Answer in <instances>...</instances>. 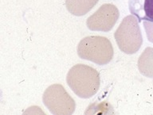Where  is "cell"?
Returning a JSON list of instances; mask_svg holds the SVG:
<instances>
[{"label":"cell","instance_id":"obj_1","mask_svg":"<svg viewBox=\"0 0 153 115\" xmlns=\"http://www.w3.org/2000/svg\"><path fill=\"white\" fill-rule=\"evenodd\" d=\"M66 81L74 94L82 98H89L96 94L100 84L99 72L90 66L81 64L71 67Z\"/></svg>","mask_w":153,"mask_h":115},{"label":"cell","instance_id":"obj_2","mask_svg":"<svg viewBox=\"0 0 153 115\" xmlns=\"http://www.w3.org/2000/svg\"><path fill=\"white\" fill-rule=\"evenodd\" d=\"M113 53L112 43L105 37H86L77 45L79 57L98 65H105L109 63L113 57Z\"/></svg>","mask_w":153,"mask_h":115},{"label":"cell","instance_id":"obj_3","mask_svg":"<svg viewBox=\"0 0 153 115\" xmlns=\"http://www.w3.org/2000/svg\"><path fill=\"white\" fill-rule=\"evenodd\" d=\"M114 37L122 52L126 54L137 53L143 44L138 19L134 15L126 16L114 33Z\"/></svg>","mask_w":153,"mask_h":115},{"label":"cell","instance_id":"obj_4","mask_svg":"<svg viewBox=\"0 0 153 115\" xmlns=\"http://www.w3.org/2000/svg\"><path fill=\"white\" fill-rule=\"evenodd\" d=\"M44 105L54 115H70L74 112L76 103L61 84H53L43 94Z\"/></svg>","mask_w":153,"mask_h":115},{"label":"cell","instance_id":"obj_5","mask_svg":"<svg viewBox=\"0 0 153 115\" xmlns=\"http://www.w3.org/2000/svg\"><path fill=\"white\" fill-rule=\"evenodd\" d=\"M119 16V10L116 6L111 3H105L88 18L86 26L93 31L108 32L117 23Z\"/></svg>","mask_w":153,"mask_h":115},{"label":"cell","instance_id":"obj_6","mask_svg":"<svg viewBox=\"0 0 153 115\" xmlns=\"http://www.w3.org/2000/svg\"><path fill=\"white\" fill-rule=\"evenodd\" d=\"M128 9L139 22H153V0H128Z\"/></svg>","mask_w":153,"mask_h":115},{"label":"cell","instance_id":"obj_7","mask_svg":"<svg viewBox=\"0 0 153 115\" xmlns=\"http://www.w3.org/2000/svg\"><path fill=\"white\" fill-rule=\"evenodd\" d=\"M99 0H65L69 13L75 16H83L90 11Z\"/></svg>","mask_w":153,"mask_h":115},{"label":"cell","instance_id":"obj_8","mask_svg":"<svg viewBox=\"0 0 153 115\" xmlns=\"http://www.w3.org/2000/svg\"><path fill=\"white\" fill-rule=\"evenodd\" d=\"M138 68L144 76L153 78V48L144 49L138 60Z\"/></svg>","mask_w":153,"mask_h":115},{"label":"cell","instance_id":"obj_9","mask_svg":"<svg viewBox=\"0 0 153 115\" xmlns=\"http://www.w3.org/2000/svg\"><path fill=\"white\" fill-rule=\"evenodd\" d=\"M143 27H144V29H145L148 40L150 42L153 43V22L143 21Z\"/></svg>","mask_w":153,"mask_h":115}]
</instances>
